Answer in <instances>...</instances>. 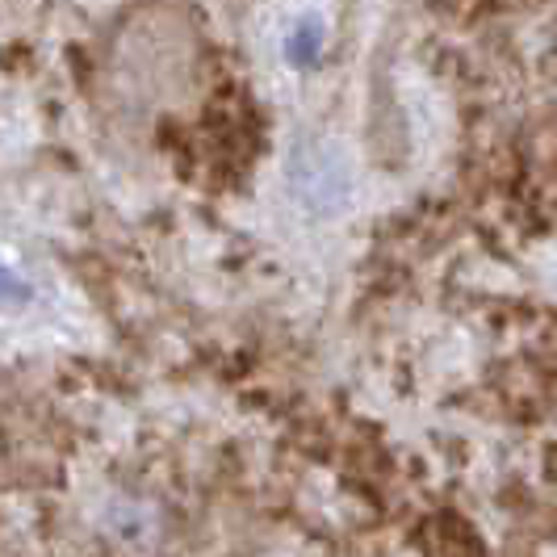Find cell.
<instances>
[{"instance_id":"7a4b0ae2","label":"cell","mask_w":557,"mask_h":557,"mask_svg":"<svg viewBox=\"0 0 557 557\" xmlns=\"http://www.w3.org/2000/svg\"><path fill=\"white\" fill-rule=\"evenodd\" d=\"M34 298V289H29V281L22 277V269L13 264V260H4L0 256V310L4 307H22Z\"/></svg>"},{"instance_id":"6da1fadb","label":"cell","mask_w":557,"mask_h":557,"mask_svg":"<svg viewBox=\"0 0 557 557\" xmlns=\"http://www.w3.org/2000/svg\"><path fill=\"white\" fill-rule=\"evenodd\" d=\"M289 185L310 214H332L352 194V168L332 143H302L289 160Z\"/></svg>"}]
</instances>
